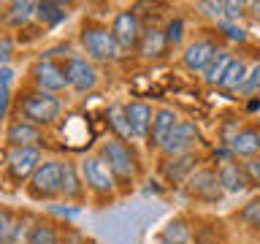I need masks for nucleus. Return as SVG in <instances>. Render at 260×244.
<instances>
[{
	"instance_id": "1",
	"label": "nucleus",
	"mask_w": 260,
	"mask_h": 244,
	"mask_svg": "<svg viewBox=\"0 0 260 244\" xmlns=\"http://www.w3.org/2000/svg\"><path fill=\"white\" fill-rule=\"evenodd\" d=\"M95 155L106 163V168L111 171L114 182H117V190H122V193L133 190L136 174H138V155L133 149V144H125V141H119V138L109 136L101 141Z\"/></svg>"
},
{
	"instance_id": "2",
	"label": "nucleus",
	"mask_w": 260,
	"mask_h": 244,
	"mask_svg": "<svg viewBox=\"0 0 260 244\" xmlns=\"http://www.w3.org/2000/svg\"><path fill=\"white\" fill-rule=\"evenodd\" d=\"M16 119H24L36 128H49L60 119L62 114V101L60 95H52V93H41V89H27L16 98Z\"/></svg>"
},
{
	"instance_id": "3",
	"label": "nucleus",
	"mask_w": 260,
	"mask_h": 244,
	"mask_svg": "<svg viewBox=\"0 0 260 244\" xmlns=\"http://www.w3.org/2000/svg\"><path fill=\"white\" fill-rule=\"evenodd\" d=\"M79 41L89 63H119L122 54H125L114 41L109 24L103 22H84L79 30Z\"/></svg>"
},
{
	"instance_id": "4",
	"label": "nucleus",
	"mask_w": 260,
	"mask_h": 244,
	"mask_svg": "<svg viewBox=\"0 0 260 244\" xmlns=\"http://www.w3.org/2000/svg\"><path fill=\"white\" fill-rule=\"evenodd\" d=\"M62 171H65V160L52 158L44 160L41 166L32 171V176L24 185V193L32 201H54L62 193Z\"/></svg>"
},
{
	"instance_id": "5",
	"label": "nucleus",
	"mask_w": 260,
	"mask_h": 244,
	"mask_svg": "<svg viewBox=\"0 0 260 244\" xmlns=\"http://www.w3.org/2000/svg\"><path fill=\"white\" fill-rule=\"evenodd\" d=\"M79 174H81V182H84L87 193H92L103 201H114V195H117V182H114L111 171L106 168V163L98 158V155L81 158Z\"/></svg>"
},
{
	"instance_id": "6",
	"label": "nucleus",
	"mask_w": 260,
	"mask_h": 244,
	"mask_svg": "<svg viewBox=\"0 0 260 244\" xmlns=\"http://www.w3.org/2000/svg\"><path fill=\"white\" fill-rule=\"evenodd\" d=\"M41 163H44V149L41 146H19V149H8L6 155V171L16 185L27 182Z\"/></svg>"
},
{
	"instance_id": "7",
	"label": "nucleus",
	"mask_w": 260,
	"mask_h": 244,
	"mask_svg": "<svg viewBox=\"0 0 260 244\" xmlns=\"http://www.w3.org/2000/svg\"><path fill=\"white\" fill-rule=\"evenodd\" d=\"M109 30H111V36L119 44L122 52H130V49H136L138 38H141L144 24H141V19H138V14L133 8H119V11L114 14Z\"/></svg>"
},
{
	"instance_id": "8",
	"label": "nucleus",
	"mask_w": 260,
	"mask_h": 244,
	"mask_svg": "<svg viewBox=\"0 0 260 244\" xmlns=\"http://www.w3.org/2000/svg\"><path fill=\"white\" fill-rule=\"evenodd\" d=\"M30 76H32V84H36V89H41V93L60 95L62 89H68V81H65L62 65L54 63L52 57H41L38 63H32Z\"/></svg>"
},
{
	"instance_id": "9",
	"label": "nucleus",
	"mask_w": 260,
	"mask_h": 244,
	"mask_svg": "<svg viewBox=\"0 0 260 244\" xmlns=\"http://www.w3.org/2000/svg\"><path fill=\"white\" fill-rule=\"evenodd\" d=\"M65 81H68V87L73 89V93H92V89L98 87V65L89 63L87 57H79L73 54L68 57V63H65Z\"/></svg>"
},
{
	"instance_id": "10",
	"label": "nucleus",
	"mask_w": 260,
	"mask_h": 244,
	"mask_svg": "<svg viewBox=\"0 0 260 244\" xmlns=\"http://www.w3.org/2000/svg\"><path fill=\"white\" fill-rule=\"evenodd\" d=\"M201 141V130L195 125L192 119H179L176 128L171 130V136L166 138V144L160 146V152L166 155V158H179V155H187L192 152V146Z\"/></svg>"
},
{
	"instance_id": "11",
	"label": "nucleus",
	"mask_w": 260,
	"mask_h": 244,
	"mask_svg": "<svg viewBox=\"0 0 260 244\" xmlns=\"http://www.w3.org/2000/svg\"><path fill=\"white\" fill-rule=\"evenodd\" d=\"M184 193L195 201H206V203H217L225 195L222 187H219V179H217L214 168H198L184 182Z\"/></svg>"
},
{
	"instance_id": "12",
	"label": "nucleus",
	"mask_w": 260,
	"mask_h": 244,
	"mask_svg": "<svg viewBox=\"0 0 260 244\" xmlns=\"http://www.w3.org/2000/svg\"><path fill=\"white\" fill-rule=\"evenodd\" d=\"M219 52V44L214 38H195L190 44L184 46L182 52V65L190 73H203L206 71V65L211 63V57Z\"/></svg>"
},
{
	"instance_id": "13",
	"label": "nucleus",
	"mask_w": 260,
	"mask_h": 244,
	"mask_svg": "<svg viewBox=\"0 0 260 244\" xmlns=\"http://www.w3.org/2000/svg\"><path fill=\"white\" fill-rule=\"evenodd\" d=\"M179 122V114L171 109V106H160V109H154L152 114V128H149V136H146V149L152 152H160V146L166 144V138L171 136V130L176 128Z\"/></svg>"
},
{
	"instance_id": "14",
	"label": "nucleus",
	"mask_w": 260,
	"mask_h": 244,
	"mask_svg": "<svg viewBox=\"0 0 260 244\" xmlns=\"http://www.w3.org/2000/svg\"><path fill=\"white\" fill-rule=\"evenodd\" d=\"M228 149H231L233 160L236 158H255V155H260V125L257 122H247V125H241L239 130H236V136L228 141Z\"/></svg>"
},
{
	"instance_id": "15",
	"label": "nucleus",
	"mask_w": 260,
	"mask_h": 244,
	"mask_svg": "<svg viewBox=\"0 0 260 244\" xmlns=\"http://www.w3.org/2000/svg\"><path fill=\"white\" fill-rule=\"evenodd\" d=\"M217 171V179H219V187L222 193H247L252 187V179L244 168V163H236V160H228V163H219L214 168Z\"/></svg>"
},
{
	"instance_id": "16",
	"label": "nucleus",
	"mask_w": 260,
	"mask_h": 244,
	"mask_svg": "<svg viewBox=\"0 0 260 244\" xmlns=\"http://www.w3.org/2000/svg\"><path fill=\"white\" fill-rule=\"evenodd\" d=\"M3 136H6L8 149H19V146H41L44 144V130L30 125V122H24V119H16V117L6 125Z\"/></svg>"
},
{
	"instance_id": "17",
	"label": "nucleus",
	"mask_w": 260,
	"mask_h": 244,
	"mask_svg": "<svg viewBox=\"0 0 260 244\" xmlns=\"http://www.w3.org/2000/svg\"><path fill=\"white\" fill-rule=\"evenodd\" d=\"M152 114H154V109L146 101H127L125 103V119H127V128H130L136 141H146L149 128H152Z\"/></svg>"
},
{
	"instance_id": "18",
	"label": "nucleus",
	"mask_w": 260,
	"mask_h": 244,
	"mask_svg": "<svg viewBox=\"0 0 260 244\" xmlns=\"http://www.w3.org/2000/svg\"><path fill=\"white\" fill-rule=\"evenodd\" d=\"M198 163H201V158L195 152L171 158L166 166H162V176H166V182H171V185H182V182H187V179L195 174V171H198Z\"/></svg>"
},
{
	"instance_id": "19",
	"label": "nucleus",
	"mask_w": 260,
	"mask_h": 244,
	"mask_svg": "<svg viewBox=\"0 0 260 244\" xmlns=\"http://www.w3.org/2000/svg\"><path fill=\"white\" fill-rule=\"evenodd\" d=\"M60 198L65 201H71L73 206H81L87 198V187L84 182H81V174H79V163H73V160H65V171H62V193H60Z\"/></svg>"
},
{
	"instance_id": "20",
	"label": "nucleus",
	"mask_w": 260,
	"mask_h": 244,
	"mask_svg": "<svg viewBox=\"0 0 260 244\" xmlns=\"http://www.w3.org/2000/svg\"><path fill=\"white\" fill-rule=\"evenodd\" d=\"M166 36H162V27H144L141 30V38H138V44H136V52L141 60H160L162 54H166Z\"/></svg>"
},
{
	"instance_id": "21",
	"label": "nucleus",
	"mask_w": 260,
	"mask_h": 244,
	"mask_svg": "<svg viewBox=\"0 0 260 244\" xmlns=\"http://www.w3.org/2000/svg\"><path fill=\"white\" fill-rule=\"evenodd\" d=\"M247 73H249V63L244 60V57H233L217 87L225 89V93H241L244 81H247Z\"/></svg>"
},
{
	"instance_id": "22",
	"label": "nucleus",
	"mask_w": 260,
	"mask_h": 244,
	"mask_svg": "<svg viewBox=\"0 0 260 244\" xmlns=\"http://www.w3.org/2000/svg\"><path fill=\"white\" fill-rule=\"evenodd\" d=\"M68 16H71V8L65 3H54V0H44V3H38V8H36V19L44 24V27H57V24H62Z\"/></svg>"
},
{
	"instance_id": "23",
	"label": "nucleus",
	"mask_w": 260,
	"mask_h": 244,
	"mask_svg": "<svg viewBox=\"0 0 260 244\" xmlns=\"http://www.w3.org/2000/svg\"><path fill=\"white\" fill-rule=\"evenodd\" d=\"M106 119H109V128L114 130V138H119L125 144H133V133H130L127 119H125V103H109Z\"/></svg>"
},
{
	"instance_id": "24",
	"label": "nucleus",
	"mask_w": 260,
	"mask_h": 244,
	"mask_svg": "<svg viewBox=\"0 0 260 244\" xmlns=\"http://www.w3.org/2000/svg\"><path fill=\"white\" fill-rule=\"evenodd\" d=\"M160 241L162 244H190L192 241V231H190V225H187L182 217H174V220H168L166 228L160 231Z\"/></svg>"
},
{
	"instance_id": "25",
	"label": "nucleus",
	"mask_w": 260,
	"mask_h": 244,
	"mask_svg": "<svg viewBox=\"0 0 260 244\" xmlns=\"http://www.w3.org/2000/svg\"><path fill=\"white\" fill-rule=\"evenodd\" d=\"M36 8H38V3H32V0H16V3H8L6 22L11 24V27H22V24L36 19Z\"/></svg>"
},
{
	"instance_id": "26",
	"label": "nucleus",
	"mask_w": 260,
	"mask_h": 244,
	"mask_svg": "<svg viewBox=\"0 0 260 244\" xmlns=\"http://www.w3.org/2000/svg\"><path fill=\"white\" fill-rule=\"evenodd\" d=\"M231 60H233L231 49H219V52L211 57V63L206 65V71H203V81H206L209 87H217L219 79H222V73H225V68L231 65Z\"/></svg>"
},
{
	"instance_id": "27",
	"label": "nucleus",
	"mask_w": 260,
	"mask_h": 244,
	"mask_svg": "<svg viewBox=\"0 0 260 244\" xmlns=\"http://www.w3.org/2000/svg\"><path fill=\"white\" fill-rule=\"evenodd\" d=\"M27 244H60L57 228L49 220H32L27 231Z\"/></svg>"
},
{
	"instance_id": "28",
	"label": "nucleus",
	"mask_w": 260,
	"mask_h": 244,
	"mask_svg": "<svg viewBox=\"0 0 260 244\" xmlns=\"http://www.w3.org/2000/svg\"><path fill=\"white\" fill-rule=\"evenodd\" d=\"M184 33H187V22L182 16H171L166 22V27H162V36H166V44L168 49H179L184 44Z\"/></svg>"
},
{
	"instance_id": "29",
	"label": "nucleus",
	"mask_w": 260,
	"mask_h": 244,
	"mask_svg": "<svg viewBox=\"0 0 260 244\" xmlns=\"http://www.w3.org/2000/svg\"><path fill=\"white\" fill-rule=\"evenodd\" d=\"M247 16V3L244 0H222V19L239 24Z\"/></svg>"
},
{
	"instance_id": "30",
	"label": "nucleus",
	"mask_w": 260,
	"mask_h": 244,
	"mask_svg": "<svg viewBox=\"0 0 260 244\" xmlns=\"http://www.w3.org/2000/svg\"><path fill=\"white\" fill-rule=\"evenodd\" d=\"M217 30L222 33L228 41H233V44H236V41H239V44H244V41L249 38V36H247V30H244L241 24H233V22H225V19H219V22H217Z\"/></svg>"
},
{
	"instance_id": "31",
	"label": "nucleus",
	"mask_w": 260,
	"mask_h": 244,
	"mask_svg": "<svg viewBox=\"0 0 260 244\" xmlns=\"http://www.w3.org/2000/svg\"><path fill=\"white\" fill-rule=\"evenodd\" d=\"M14 223H16L14 211H11V209H6V206H0V244H11Z\"/></svg>"
},
{
	"instance_id": "32",
	"label": "nucleus",
	"mask_w": 260,
	"mask_h": 244,
	"mask_svg": "<svg viewBox=\"0 0 260 244\" xmlns=\"http://www.w3.org/2000/svg\"><path fill=\"white\" fill-rule=\"evenodd\" d=\"M241 95H260V63L255 65H249V73H247V81H244V87H241Z\"/></svg>"
},
{
	"instance_id": "33",
	"label": "nucleus",
	"mask_w": 260,
	"mask_h": 244,
	"mask_svg": "<svg viewBox=\"0 0 260 244\" xmlns=\"http://www.w3.org/2000/svg\"><path fill=\"white\" fill-rule=\"evenodd\" d=\"M195 8H198L203 16L214 19V22L222 19V0H206V3H195Z\"/></svg>"
},
{
	"instance_id": "34",
	"label": "nucleus",
	"mask_w": 260,
	"mask_h": 244,
	"mask_svg": "<svg viewBox=\"0 0 260 244\" xmlns=\"http://www.w3.org/2000/svg\"><path fill=\"white\" fill-rule=\"evenodd\" d=\"M241 220L247 223L249 228H257L260 231V201H252L241 209Z\"/></svg>"
},
{
	"instance_id": "35",
	"label": "nucleus",
	"mask_w": 260,
	"mask_h": 244,
	"mask_svg": "<svg viewBox=\"0 0 260 244\" xmlns=\"http://www.w3.org/2000/svg\"><path fill=\"white\" fill-rule=\"evenodd\" d=\"M11 106H14V89H0V125L8 119Z\"/></svg>"
},
{
	"instance_id": "36",
	"label": "nucleus",
	"mask_w": 260,
	"mask_h": 244,
	"mask_svg": "<svg viewBox=\"0 0 260 244\" xmlns=\"http://www.w3.org/2000/svg\"><path fill=\"white\" fill-rule=\"evenodd\" d=\"M16 81V71L11 65H0V89H14Z\"/></svg>"
},
{
	"instance_id": "37",
	"label": "nucleus",
	"mask_w": 260,
	"mask_h": 244,
	"mask_svg": "<svg viewBox=\"0 0 260 244\" xmlns=\"http://www.w3.org/2000/svg\"><path fill=\"white\" fill-rule=\"evenodd\" d=\"M11 57H14V41L3 38L0 41V65H11Z\"/></svg>"
},
{
	"instance_id": "38",
	"label": "nucleus",
	"mask_w": 260,
	"mask_h": 244,
	"mask_svg": "<svg viewBox=\"0 0 260 244\" xmlns=\"http://www.w3.org/2000/svg\"><path fill=\"white\" fill-rule=\"evenodd\" d=\"M244 168H247V174L252 179V185L260 182V155H255V158H249L247 163H244Z\"/></svg>"
},
{
	"instance_id": "39",
	"label": "nucleus",
	"mask_w": 260,
	"mask_h": 244,
	"mask_svg": "<svg viewBox=\"0 0 260 244\" xmlns=\"http://www.w3.org/2000/svg\"><path fill=\"white\" fill-rule=\"evenodd\" d=\"M65 244H81V239H79V236H71V239L65 241Z\"/></svg>"
},
{
	"instance_id": "40",
	"label": "nucleus",
	"mask_w": 260,
	"mask_h": 244,
	"mask_svg": "<svg viewBox=\"0 0 260 244\" xmlns=\"http://www.w3.org/2000/svg\"><path fill=\"white\" fill-rule=\"evenodd\" d=\"M257 63H260V60H257Z\"/></svg>"
},
{
	"instance_id": "41",
	"label": "nucleus",
	"mask_w": 260,
	"mask_h": 244,
	"mask_svg": "<svg viewBox=\"0 0 260 244\" xmlns=\"http://www.w3.org/2000/svg\"><path fill=\"white\" fill-rule=\"evenodd\" d=\"M160 244H162V241H160Z\"/></svg>"
}]
</instances>
